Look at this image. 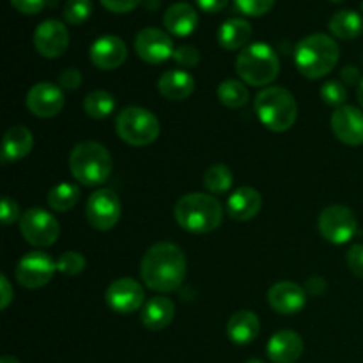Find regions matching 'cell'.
Returning <instances> with one entry per match:
<instances>
[{"mask_svg": "<svg viewBox=\"0 0 363 363\" xmlns=\"http://www.w3.org/2000/svg\"><path fill=\"white\" fill-rule=\"evenodd\" d=\"M307 289H308V293H312L318 296V294H321L323 291L326 289V282L321 279V277H314V279H308Z\"/></svg>", "mask_w": 363, "mask_h": 363, "instance_id": "cell-44", "label": "cell"}, {"mask_svg": "<svg viewBox=\"0 0 363 363\" xmlns=\"http://www.w3.org/2000/svg\"><path fill=\"white\" fill-rule=\"evenodd\" d=\"M82 84V73L74 67H67L59 74V87L67 89V91H74L80 87Z\"/></svg>", "mask_w": 363, "mask_h": 363, "instance_id": "cell-39", "label": "cell"}, {"mask_svg": "<svg viewBox=\"0 0 363 363\" xmlns=\"http://www.w3.org/2000/svg\"><path fill=\"white\" fill-rule=\"evenodd\" d=\"M92 14L91 0H67L64 6V20L71 25H82Z\"/></svg>", "mask_w": 363, "mask_h": 363, "instance_id": "cell-32", "label": "cell"}, {"mask_svg": "<svg viewBox=\"0 0 363 363\" xmlns=\"http://www.w3.org/2000/svg\"><path fill=\"white\" fill-rule=\"evenodd\" d=\"M236 73L245 84L266 87L279 77L280 59L275 50L266 43H252L238 55Z\"/></svg>", "mask_w": 363, "mask_h": 363, "instance_id": "cell-6", "label": "cell"}, {"mask_svg": "<svg viewBox=\"0 0 363 363\" xmlns=\"http://www.w3.org/2000/svg\"><path fill=\"white\" fill-rule=\"evenodd\" d=\"M0 216H2L4 225H11V223L16 222L18 218H21L20 208H18V204L9 197V195H6V197L2 199V211H0Z\"/></svg>", "mask_w": 363, "mask_h": 363, "instance_id": "cell-38", "label": "cell"}, {"mask_svg": "<svg viewBox=\"0 0 363 363\" xmlns=\"http://www.w3.org/2000/svg\"><path fill=\"white\" fill-rule=\"evenodd\" d=\"M0 363H20L16 357H11V354H4L2 358H0Z\"/></svg>", "mask_w": 363, "mask_h": 363, "instance_id": "cell-46", "label": "cell"}, {"mask_svg": "<svg viewBox=\"0 0 363 363\" xmlns=\"http://www.w3.org/2000/svg\"><path fill=\"white\" fill-rule=\"evenodd\" d=\"M347 268L358 279H363V245L357 243L350 248L347 252Z\"/></svg>", "mask_w": 363, "mask_h": 363, "instance_id": "cell-37", "label": "cell"}, {"mask_svg": "<svg viewBox=\"0 0 363 363\" xmlns=\"http://www.w3.org/2000/svg\"><path fill=\"white\" fill-rule=\"evenodd\" d=\"M28 112L41 119H52L59 116L64 108V92L59 85L52 82H39L32 85L25 99Z\"/></svg>", "mask_w": 363, "mask_h": 363, "instance_id": "cell-13", "label": "cell"}, {"mask_svg": "<svg viewBox=\"0 0 363 363\" xmlns=\"http://www.w3.org/2000/svg\"><path fill=\"white\" fill-rule=\"evenodd\" d=\"M116 110V98L108 91H92L84 99V112L92 119H105Z\"/></svg>", "mask_w": 363, "mask_h": 363, "instance_id": "cell-29", "label": "cell"}, {"mask_svg": "<svg viewBox=\"0 0 363 363\" xmlns=\"http://www.w3.org/2000/svg\"><path fill=\"white\" fill-rule=\"evenodd\" d=\"M14 9L23 14H38L46 6V0H9Z\"/></svg>", "mask_w": 363, "mask_h": 363, "instance_id": "cell-41", "label": "cell"}, {"mask_svg": "<svg viewBox=\"0 0 363 363\" xmlns=\"http://www.w3.org/2000/svg\"><path fill=\"white\" fill-rule=\"evenodd\" d=\"M247 363H264L262 360H257V358H252V360H248Z\"/></svg>", "mask_w": 363, "mask_h": 363, "instance_id": "cell-48", "label": "cell"}, {"mask_svg": "<svg viewBox=\"0 0 363 363\" xmlns=\"http://www.w3.org/2000/svg\"><path fill=\"white\" fill-rule=\"evenodd\" d=\"M255 113L259 121L275 133L291 130L298 119V103L287 89L269 85L255 96Z\"/></svg>", "mask_w": 363, "mask_h": 363, "instance_id": "cell-5", "label": "cell"}, {"mask_svg": "<svg viewBox=\"0 0 363 363\" xmlns=\"http://www.w3.org/2000/svg\"><path fill=\"white\" fill-rule=\"evenodd\" d=\"M266 354L273 363H294L303 354V339L293 330H280L266 344Z\"/></svg>", "mask_w": 363, "mask_h": 363, "instance_id": "cell-19", "label": "cell"}, {"mask_svg": "<svg viewBox=\"0 0 363 363\" xmlns=\"http://www.w3.org/2000/svg\"><path fill=\"white\" fill-rule=\"evenodd\" d=\"M142 282L156 293H172L186 279V255L177 245L162 241L145 252L140 262Z\"/></svg>", "mask_w": 363, "mask_h": 363, "instance_id": "cell-1", "label": "cell"}, {"mask_svg": "<svg viewBox=\"0 0 363 363\" xmlns=\"http://www.w3.org/2000/svg\"><path fill=\"white\" fill-rule=\"evenodd\" d=\"M48 206L52 211L57 213H67L69 209H73L77 206V202L80 201V188L73 183H60L57 186H53L50 190L48 197Z\"/></svg>", "mask_w": 363, "mask_h": 363, "instance_id": "cell-28", "label": "cell"}, {"mask_svg": "<svg viewBox=\"0 0 363 363\" xmlns=\"http://www.w3.org/2000/svg\"><path fill=\"white\" fill-rule=\"evenodd\" d=\"M227 2L229 0H197L199 7L206 11V13H218V11H222L227 6Z\"/></svg>", "mask_w": 363, "mask_h": 363, "instance_id": "cell-43", "label": "cell"}, {"mask_svg": "<svg viewBox=\"0 0 363 363\" xmlns=\"http://www.w3.org/2000/svg\"><path fill=\"white\" fill-rule=\"evenodd\" d=\"M358 103H360L362 108H363V78H362L360 84H358Z\"/></svg>", "mask_w": 363, "mask_h": 363, "instance_id": "cell-47", "label": "cell"}, {"mask_svg": "<svg viewBox=\"0 0 363 363\" xmlns=\"http://www.w3.org/2000/svg\"><path fill=\"white\" fill-rule=\"evenodd\" d=\"M268 303L277 314H298L307 305V291L301 286H298L296 282L282 280V282H277L269 287Z\"/></svg>", "mask_w": 363, "mask_h": 363, "instance_id": "cell-16", "label": "cell"}, {"mask_svg": "<svg viewBox=\"0 0 363 363\" xmlns=\"http://www.w3.org/2000/svg\"><path fill=\"white\" fill-rule=\"evenodd\" d=\"M358 222L354 213L347 206H328L319 215V233L333 245H346L357 234Z\"/></svg>", "mask_w": 363, "mask_h": 363, "instance_id": "cell-9", "label": "cell"}, {"mask_svg": "<svg viewBox=\"0 0 363 363\" xmlns=\"http://www.w3.org/2000/svg\"><path fill=\"white\" fill-rule=\"evenodd\" d=\"M0 289H2V296H0V307H2V311H6L14 298L13 287H11V282L7 280L6 275L0 277Z\"/></svg>", "mask_w": 363, "mask_h": 363, "instance_id": "cell-42", "label": "cell"}, {"mask_svg": "<svg viewBox=\"0 0 363 363\" xmlns=\"http://www.w3.org/2000/svg\"><path fill=\"white\" fill-rule=\"evenodd\" d=\"M20 233L28 245L38 248L52 247L59 240L60 227L55 216L41 208H30L20 218Z\"/></svg>", "mask_w": 363, "mask_h": 363, "instance_id": "cell-8", "label": "cell"}, {"mask_svg": "<svg viewBox=\"0 0 363 363\" xmlns=\"http://www.w3.org/2000/svg\"><path fill=\"white\" fill-rule=\"evenodd\" d=\"M321 99L330 106H344L347 99V89L344 87V84L337 80H330L326 84L321 85Z\"/></svg>", "mask_w": 363, "mask_h": 363, "instance_id": "cell-34", "label": "cell"}, {"mask_svg": "<svg viewBox=\"0 0 363 363\" xmlns=\"http://www.w3.org/2000/svg\"><path fill=\"white\" fill-rule=\"evenodd\" d=\"M340 48L330 35L315 32L301 39L294 50V64L305 78L318 80L335 69Z\"/></svg>", "mask_w": 363, "mask_h": 363, "instance_id": "cell-3", "label": "cell"}, {"mask_svg": "<svg viewBox=\"0 0 363 363\" xmlns=\"http://www.w3.org/2000/svg\"><path fill=\"white\" fill-rule=\"evenodd\" d=\"M216 94H218V99L222 101V105H225L227 108H241L250 99V92H248L247 85L241 84L240 80H233V78L223 80L218 85Z\"/></svg>", "mask_w": 363, "mask_h": 363, "instance_id": "cell-30", "label": "cell"}, {"mask_svg": "<svg viewBox=\"0 0 363 363\" xmlns=\"http://www.w3.org/2000/svg\"><path fill=\"white\" fill-rule=\"evenodd\" d=\"M262 208V197L255 188L241 186L227 201V215L236 222L255 218Z\"/></svg>", "mask_w": 363, "mask_h": 363, "instance_id": "cell-20", "label": "cell"}, {"mask_svg": "<svg viewBox=\"0 0 363 363\" xmlns=\"http://www.w3.org/2000/svg\"><path fill=\"white\" fill-rule=\"evenodd\" d=\"M158 91L163 98L170 99V101H183L194 94L195 80L188 71H165L158 80Z\"/></svg>", "mask_w": 363, "mask_h": 363, "instance_id": "cell-23", "label": "cell"}, {"mask_svg": "<svg viewBox=\"0 0 363 363\" xmlns=\"http://www.w3.org/2000/svg\"><path fill=\"white\" fill-rule=\"evenodd\" d=\"M89 55H91V62L94 64L96 67H99V69H117V67H121L126 62V43H124L119 35H101V38H98L92 43L91 50H89Z\"/></svg>", "mask_w": 363, "mask_h": 363, "instance_id": "cell-18", "label": "cell"}, {"mask_svg": "<svg viewBox=\"0 0 363 363\" xmlns=\"http://www.w3.org/2000/svg\"><path fill=\"white\" fill-rule=\"evenodd\" d=\"M340 77H342V80L346 82V84H360V73H358V69L357 67H353V66H347V67H344L342 69V73H340Z\"/></svg>", "mask_w": 363, "mask_h": 363, "instance_id": "cell-45", "label": "cell"}, {"mask_svg": "<svg viewBox=\"0 0 363 363\" xmlns=\"http://www.w3.org/2000/svg\"><path fill=\"white\" fill-rule=\"evenodd\" d=\"M174 41L169 32L156 27H145L135 38V52L144 62L162 64L174 57Z\"/></svg>", "mask_w": 363, "mask_h": 363, "instance_id": "cell-12", "label": "cell"}, {"mask_svg": "<svg viewBox=\"0 0 363 363\" xmlns=\"http://www.w3.org/2000/svg\"><path fill=\"white\" fill-rule=\"evenodd\" d=\"M216 38L222 48L230 50V52L243 50L245 46H248L252 38V25L241 18H230L220 25Z\"/></svg>", "mask_w": 363, "mask_h": 363, "instance_id": "cell-26", "label": "cell"}, {"mask_svg": "<svg viewBox=\"0 0 363 363\" xmlns=\"http://www.w3.org/2000/svg\"><path fill=\"white\" fill-rule=\"evenodd\" d=\"M332 2H342V0H332Z\"/></svg>", "mask_w": 363, "mask_h": 363, "instance_id": "cell-49", "label": "cell"}, {"mask_svg": "<svg viewBox=\"0 0 363 363\" xmlns=\"http://www.w3.org/2000/svg\"><path fill=\"white\" fill-rule=\"evenodd\" d=\"M57 272V262L45 252H28L20 259L14 277L25 289H41Z\"/></svg>", "mask_w": 363, "mask_h": 363, "instance_id": "cell-10", "label": "cell"}, {"mask_svg": "<svg viewBox=\"0 0 363 363\" xmlns=\"http://www.w3.org/2000/svg\"><path fill=\"white\" fill-rule=\"evenodd\" d=\"M328 27L335 38L351 41V39H357L363 32V18L360 13H357L353 9L337 11L330 18Z\"/></svg>", "mask_w": 363, "mask_h": 363, "instance_id": "cell-27", "label": "cell"}, {"mask_svg": "<svg viewBox=\"0 0 363 363\" xmlns=\"http://www.w3.org/2000/svg\"><path fill=\"white\" fill-rule=\"evenodd\" d=\"M174 315H176L174 301L167 296H155L142 307L140 321L151 332H162L170 326Z\"/></svg>", "mask_w": 363, "mask_h": 363, "instance_id": "cell-22", "label": "cell"}, {"mask_svg": "<svg viewBox=\"0 0 363 363\" xmlns=\"http://www.w3.org/2000/svg\"><path fill=\"white\" fill-rule=\"evenodd\" d=\"M174 216L181 229L191 234H209L223 222V208L211 194H186L174 206Z\"/></svg>", "mask_w": 363, "mask_h": 363, "instance_id": "cell-2", "label": "cell"}, {"mask_svg": "<svg viewBox=\"0 0 363 363\" xmlns=\"http://www.w3.org/2000/svg\"><path fill=\"white\" fill-rule=\"evenodd\" d=\"M34 46L39 55L46 57V59H57V57L64 55V52L69 46L67 27L62 21L53 20V18L41 21L35 27Z\"/></svg>", "mask_w": 363, "mask_h": 363, "instance_id": "cell-15", "label": "cell"}, {"mask_svg": "<svg viewBox=\"0 0 363 363\" xmlns=\"http://www.w3.org/2000/svg\"><path fill=\"white\" fill-rule=\"evenodd\" d=\"M106 305L117 314H131L144 305L145 293L140 282L135 279H117L108 286L105 294Z\"/></svg>", "mask_w": 363, "mask_h": 363, "instance_id": "cell-14", "label": "cell"}, {"mask_svg": "<svg viewBox=\"0 0 363 363\" xmlns=\"http://www.w3.org/2000/svg\"><path fill=\"white\" fill-rule=\"evenodd\" d=\"M112 13H130L142 0H99Z\"/></svg>", "mask_w": 363, "mask_h": 363, "instance_id": "cell-40", "label": "cell"}, {"mask_svg": "<svg viewBox=\"0 0 363 363\" xmlns=\"http://www.w3.org/2000/svg\"><path fill=\"white\" fill-rule=\"evenodd\" d=\"M332 130L342 144L363 145V112L353 105L339 106L332 113Z\"/></svg>", "mask_w": 363, "mask_h": 363, "instance_id": "cell-17", "label": "cell"}, {"mask_svg": "<svg viewBox=\"0 0 363 363\" xmlns=\"http://www.w3.org/2000/svg\"><path fill=\"white\" fill-rule=\"evenodd\" d=\"M117 135L133 147H145L160 137V121L151 110L142 106H126L117 113Z\"/></svg>", "mask_w": 363, "mask_h": 363, "instance_id": "cell-7", "label": "cell"}, {"mask_svg": "<svg viewBox=\"0 0 363 363\" xmlns=\"http://www.w3.org/2000/svg\"><path fill=\"white\" fill-rule=\"evenodd\" d=\"M121 201L116 191L108 188H99L91 197L87 199L85 204V218L89 225H92L98 230H110L117 225L121 218Z\"/></svg>", "mask_w": 363, "mask_h": 363, "instance_id": "cell-11", "label": "cell"}, {"mask_svg": "<svg viewBox=\"0 0 363 363\" xmlns=\"http://www.w3.org/2000/svg\"><path fill=\"white\" fill-rule=\"evenodd\" d=\"M32 145H34V137H32V131L28 128L21 126H13L7 130L6 137H4L2 144V163H14L23 160L25 156L30 155Z\"/></svg>", "mask_w": 363, "mask_h": 363, "instance_id": "cell-24", "label": "cell"}, {"mask_svg": "<svg viewBox=\"0 0 363 363\" xmlns=\"http://www.w3.org/2000/svg\"><path fill=\"white\" fill-rule=\"evenodd\" d=\"M163 25L170 34L177 38L190 35L199 25V14L195 7L188 2H174L167 7L163 14Z\"/></svg>", "mask_w": 363, "mask_h": 363, "instance_id": "cell-21", "label": "cell"}, {"mask_svg": "<svg viewBox=\"0 0 363 363\" xmlns=\"http://www.w3.org/2000/svg\"><path fill=\"white\" fill-rule=\"evenodd\" d=\"M362 9H363V2H362Z\"/></svg>", "mask_w": 363, "mask_h": 363, "instance_id": "cell-50", "label": "cell"}, {"mask_svg": "<svg viewBox=\"0 0 363 363\" xmlns=\"http://www.w3.org/2000/svg\"><path fill=\"white\" fill-rule=\"evenodd\" d=\"M85 266H87V261L80 252H66L57 259V272L66 277L80 275Z\"/></svg>", "mask_w": 363, "mask_h": 363, "instance_id": "cell-33", "label": "cell"}, {"mask_svg": "<svg viewBox=\"0 0 363 363\" xmlns=\"http://www.w3.org/2000/svg\"><path fill=\"white\" fill-rule=\"evenodd\" d=\"M261 332V323L257 314L250 311H240L230 315L227 323V337L238 346H247L254 342Z\"/></svg>", "mask_w": 363, "mask_h": 363, "instance_id": "cell-25", "label": "cell"}, {"mask_svg": "<svg viewBox=\"0 0 363 363\" xmlns=\"http://www.w3.org/2000/svg\"><path fill=\"white\" fill-rule=\"evenodd\" d=\"M172 59L183 67H195L201 62V52L191 45H181L174 50Z\"/></svg>", "mask_w": 363, "mask_h": 363, "instance_id": "cell-35", "label": "cell"}, {"mask_svg": "<svg viewBox=\"0 0 363 363\" xmlns=\"http://www.w3.org/2000/svg\"><path fill=\"white\" fill-rule=\"evenodd\" d=\"M202 183H204L206 190L211 195H220L225 194L234 183V176L230 172V169L223 163H216V165H211L204 172V177H202Z\"/></svg>", "mask_w": 363, "mask_h": 363, "instance_id": "cell-31", "label": "cell"}, {"mask_svg": "<svg viewBox=\"0 0 363 363\" xmlns=\"http://www.w3.org/2000/svg\"><path fill=\"white\" fill-rule=\"evenodd\" d=\"M238 9L248 16H262L273 7L275 0H234Z\"/></svg>", "mask_w": 363, "mask_h": 363, "instance_id": "cell-36", "label": "cell"}, {"mask_svg": "<svg viewBox=\"0 0 363 363\" xmlns=\"http://www.w3.org/2000/svg\"><path fill=\"white\" fill-rule=\"evenodd\" d=\"M113 160L108 149L94 140L74 145L69 152L71 176L84 186H99L112 174Z\"/></svg>", "mask_w": 363, "mask_h": 363, "instance_id": "cell-4", "label": "cell"}]
</instances>
